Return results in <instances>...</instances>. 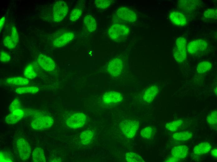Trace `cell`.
I'll return each mask as SVG.
<instances>
[{
	"label": "cell",
	"instance_id": "obj_2",
	"mask_svg": "<svg viewBox=\"0 0 217 162\" xmlns=\"http://www.w3.org/2000/svg\"><path fill=\"white\" fill-rule=\"evenodd\" d=\"M187 41L184 37H179L176 40L173 50L174 58L178 63L185 61L187 56Z\"/></svg>",
	"mask_w": 217,
	"mask_h": 162
},
{
	"label": "cell",
	"instance_id": "obj_18",
	"mask_svg": "<svg viewBox=\"0 0 217 162\" xmlns=\"http://www.w3.org/2000/svg\"><path fill=\"white\" fill-rule=\"evenodd\" d=\"M159 90L157 85H153L149 87L144 93L143 97L144 100L148 103L152 102L158 94Z\"/></svg>",
	"mask_w": 217,
	"mask_h": 162
},
{
	"label": "cell",
	"instance_id": "obj_9",
	"mask_svg": "<svg viewBox=\"0 0 217 162\" xmlns=\"http://www.w3.org/2000/svg\"><path fill=\"white\" fill-rule=\"evenodd\" d=\"M37 61L39 66L46 72H52L55 69L56 65L54 61L44 54H40L37 57Z\"/></svg>",
	"mask_w": 217,
	"mask_h": 162
},
{
	"label": "cell",
	"instance_id": "obj_19",
	"mask_svg": "<svg viewBox=\"0 0 217 162\" xmlns=\"http://www.w3.org/2000/svg\"><path fill=\"white\" fill-rule=\"evenodd\" d=\"M211 146L208 142L201 143L195 145L193 149L194 154L200 155L208 153L210 150Z\"/></svg>",
	"mask_w": 217,
	"mask_h": 162
},
{
	"label": "cell",
	"instance_id": "obj_11",
	"mask_svg": "<svg viewBox=\"0 0 217 162\" xmlns=\"http://www.w3.org/2000/svg\"><path fill=\"white\" fill-rule=\"evenodd\" d=\"M123 68L122 60L118 58H114L109 62L107 68L108 72L113 77L119 76L121 74Z\"/></svg>",
	"mask_w": 217,
	"mask_h": 162
},
{
	"label": "cell",
	"instance_id": "obj_15",
	"mask_svg": "<svg viewBox=\"0 0 217 162\" xmlns=\"http://www.w3.org/2000/svg\"><path fill=\"white\" fill-rule=\"evenodd\" d=\"M24 112L23 110L19 109L13 112L6 116L5 118L6 123L8 124H14L23 117Z\"/></svg>",
	"mask_w": 217,
	"mask_h": 162
},
{
	"label": "cell",
	"instance_id": "obj_41",
	"mask_svg": "<svg viewBox=\"0 0 217 162\" xmlns=\"http://www.w3.org/2000/svg\"><path fill=\"white\" fill-rule=\"evenodd\" d=\"M5 17L4 16L2 17L0 20V32L2 29L5 23Z\"/></svg>",
	"mask_w": 217,
	"mask_h": 162
},
{
	"label": "cell",
	"instance_id": "obj_26",
	"mask_svg": "<svg viewBox=\"0 0 217 162\" xmlns=\"http://www.w3.org/2000/svg\"><path fill=\"white\" fill-rule=\"evenodd\" d=\"M39 90V88L36 86H29L20 87L16 89L15 92L18 94L37 93Z\"/></svg>",
	"mask_w": 217,
	"mask_h": 162
},
{
	"label": "cell",
	"instance_id": "obj_37",
	"mask_svg": "<svg viewBox=\"0 0 217 162\" xmlns=\"http://www.w3.org/2000/svg\"><path fill=\"white\" fill-rule=\"evenodd\" d=\"M0 162H13L11 155L5 151H0Z\"/></svg>",
	"mask_w": 217,
	"mask_h": 162
},
{
	"label": "cell",
	"instance_id": "obj_21",
	"mask_svg": "<svg viewBox=\"0 0 217 162\" xmlns=\"http://www.w3.org/2000/svg\"><path fill=\"white\" fill-rule=\"evenodd\" d=\"M192 136L191 132L189 131L178 132L172 135V137L175 141L184 142L190 139Z\"/></svg>",
	"mask_w": 217,
	"mask_h": 162
},
{
	"label": "cell",
	"instance_id": "obj_32",
	"mask_svg": "<svg viewBox=\"0 0 217 162\" xmlns=\"http://www.w3.org/2000/svg\"><path fill=\"white\" fill-rule=\"evenodd\" d=\"M112 1L109 0H96L94 1L95 6L98 8L104 9L109 7L111 5Z\"/></svg>",
	"mask_w": 217,
	"mask_h": 162
},
{
	"label": "cell",
	"instance_id": "obj_8",
	"mask_svg": "<svg viewBox=\"0 0 217 162\" xmlns=\"http://www.w3.org/2000/svg\"><path fill=\"white\" fill-rule=\"evenodd\" d=\"M85 121V115L82 113L77 112L70 116L67 119L66 123L69 127L76 129L83 126Z\"/></svg>",
	"mask_w": 217,
	"mask_h": 162
},
{
	"label": "cell",
	"instance_id": "obj_7",
	"mask_svg": "<svg viewBox=\"0 0 217 162\" xmlns=\"http://www.w3.org/2000/svg\"><path fill=\"white\" fill-rule=\"evenodd\" d=\"M17 148L20 158L26 160L29 159L31 152V148L28 142L24 139L19 138L17 141Z\"/></svg>",
	"mask_w": 217,
	"mask_h": 162
},
{
	"label": "cell",
	"instance_id": "obj_17",
	"mask_svg": "<svg viewBox=\"0 0 217 162\" xmlns=\"http://www.w3.org/2000/svg\"><path fill=\"white\" fill-rule=\"evenodd\" d=\"M178 2L180 9L187 12L195 10L199 4L198 1L197 0H180Z\"/></svg>",
	"mask_w": 217,
	"mask_h": 162
},
{
	"label": "cell",
	"instance_id": "obj_24",
	"mask_svg": "<svg viewBox=\"0 0 217 162\" xmlns=\"http://www.w3.org/2000/svg\"><path fill=\"white\" fill-rule=\"evenodd\" d=\"M94 135L93 132L90 130L85 131L82 132L80 136V140L82 144L86 145L91 142Z\"/></svg>",
	"mask_w": 217,
	"mask_h": 162
},
{
	"label": "cell",
	"instance_id": "obj_12",
	"mask_svg": "<svg viewBox=\"0 0 217 162\" xmlns=\"http://www.w3.org/2000/svg\"><path fill=\"white\" fill-rule=\"evenodd\" d=\"M75 37L72 32H65L54 39L53 44L54 47H60L64 46L72 40Z\"/></svg>",
	"mask_w": 217,
	"mask_h": 162
},
{
	"label": "cell",
	"instance_id": "obj_16",
	"mask_svg": "<svg viewBox=\"0 0 217 162\" xmlns=\"http://www.w3.org/2000/svg\"><path fill=\"white\" fill-rule=\"evenodd\" d=\"M189 148L185 145H179L173 147L171 151L172 156L180 160L185 158L188 153Z\"/></svg>",
	"mask_w": 217,
	"mask_h": 162
},
{
	"label": "cell",
	"instance_id": "obj_14",
	"mask_svg": "<svg viewBox=\"0 0 217 162\" xmlns=\"http://www.w3.org/2000/svg\"><path fill=\"white\" fill-rule=\"evenodd\" d=\"M123 99L122 95L120 93L114 91L107 92L102 97L103 102L107 104L118 102Z\"/></svg>",
	"mask_w": 217,
	"mask_h": 162
},
{
	"label": "cell",
	"instance_id": "obj_20",
	"mask_svg": "<svg viewBox=\"0 0 217 162\" xmlns=\"http://www.w3.org/2000/svg\"><path fill=\"white\" fill-rule=\"evenodd\" d=\"M84 23L88 31L89 32L95 31L97 28V23L95 19L91 15H87L84 19Z\"/></svg>",
	"mask_w": 217,
	"mask_h": 162
},
{
	"label": "cell",
	"instance_id": "obj_3",
	"mask_svg": "<svg viewBox=\"0 0 217 162\" xmlns=\"http://www.w3.org/2000/svg\"><path fill=\"white\" fill-rule=\"evenodd\" d=\"M54 123V120L48 115H40L35 117L31 121V125L34 129L43 131L50 128Z\"/></svg>",
	"mask_w": 217,
	"mask_h": 162
},
{
	"label": "cell",
	"instance_id": "obj_42",
	"mask_svg": "<svg viewBox=\"0 0 217 162\" xmlns=\"http://www.w3.org/2000/svg\"><path fill=\"white\" fill-rule=\"evenodd\" d=\"M211 155L214 157L217 158V149L215 148L212 150L211 152Z\"/></svg>",
	"mask_w": 217,
	"mask_h": 162
},
{
	"label": "cell",
	"instance_id": "obj_35",
	"mask_svg": "<svg viewBox=\"0 0 217 162\" xmlns=\"http://www.w3.org/2000/svg\"><path fill=\"white\" fill-rule=\"evenodd\" d=\"M81 8H76L73 9L71 12L70 19L72 21H75L78 20L82 14Z\"/></svg>",
	"mask_w": 217,
	"mask_h": 162
},
{
	"label": "cell",
	"instance_id": "obj_30",
	"mask_svg": "<svg viewBox=\"0 0 217 162\" xmlns=\"http://www.w3.org/2000/svg\"><path fill=\"white\" fill-rule=\"evenodd\" d=\"M125 158L126 161L129 162H144L142 158L138 154L133 152L126 154Z\"/></svg>",
	"mask_w": 217,
	"mask_h": 162
},
{
	"label": "cell",
	"instance_id": "obj_1",
	"mask_svg": "<svg viewBox=\"0 0 217 162\" xmlns=\"http://www.w3.org/2000/svg\"><path fill=\"white\" fill-rule=\"evenodd\" d=\"M129 31V29L127 26L116 23L110 26L108 33L109 37L113 40L120 41L124 40L128 36Z\"/></svg>",
	"mask_w": 217,
	"mask_h": 162
},
{
	"label": "cell",
	"instance_id": "obj_40",
	"mask_svg": "<svg viewBox=\"0 0 217 162\" xmlns=\"http://www.w3.org/2000/svg\"><path fill=\"white\" fill-rule=\"evenodd\" d=\"M180 160H181L180 159H178L172 156L171 157L169 158L167 160H166V161L170 162H178Z\"/></svg>",
	"mask_w": 217,
	"mask_h": 162
},
{
	"label": "cell",
	"instance_id": "obj_28",
	"mask_svg": "<svg viewBox=\"0 0 217 162\" xmlns=\"http://www.w3.org/2000/svg\"><path fill=\"white\" fill-rule=\"evenodd\" d=\"M203 17L204 19L208 21H212L216 19L217 17V10L215 9H208L204 12Z\"/></svg>",
	"mask_w": 217,
	"mask_h": 162
},
{
	"label": "cell",
	"instance_id": "obj_23",
	"mask_svg": "<svg viewBox=\"0 0 217 162\" xmlns=\"http://www.w3.org/2000/svg\"><path fill=\"white\" fill-rule=\"evenodd\" d=\"M32 159L35 162H45L46 158L44 150L40 147H36L32 153Z\"/></svg>",
	"mask_w": 217,
	"mask_h": 162
},
{
	"label": "cell",
	"instance_id": "obj_29",
	"mask_svg": "<svg viewBox=\"0 0 217 162\" xmlns=\"http://www.w3.org/2000/svg\"><path fill=\"white\" fill-rule=\"evenodd\" d=\"M24 74L25 78L33 79L36 76V74L31 64L27 65L24 69Z\"/></svg>",
	"mask_w": 217,
	"mask_h": 162
},
{
	"label": "cell",
	"instance_id": "obj_6",
	"mask_svg": "<svg viewBox=\"0 0 217 162\" xmlns=\"http://www.w3.org/2000/svg\"><path fill=\"white\" fill-rule=\"evenodd\" d=\"M208 45V43L205 40H195L190 42L187 45V51L190 55H198L205 51Z\"/></svg>",
	"mask_w": 217,
	"mask_h": 162
},
{
	"label": "cell",
	"instance_id": "obj_5",
	"mask_svg": "<svg viewBox=\"0 0 217 162\" xmlns=\"http://www.w3.org/2000/svg\"><path fill=\"white\" fill-rule=\"evenodd\" d=\"M139 122L135 120H125L120 122L119 125L120 129L128 138L133 137L139 128Z\"/></svg>",
	"mask_w": 217,
	"mask_h": 162
},
{
	"label": "cell",
	"instance_id": "obj_36",
	"mask_svg": "<svg viewBox=\"0 0 217 162\" xmlns=\"http://www.w3.org/2000/svg\"><path fill=\"white\" fill-rule=\"evenodd\" d=\"M21 107V102L20 99L16 98L12 102L9 107V111L10 112L17 109H20Z\"/></svg>",
	"mask_w": 217,
	"mask_h": 162
},
{
	"label": "cell",
	"instance_id": "obj_22",
	"mask_svg": "<svg viewBox=\"0 0 217 162\" xmlns=\"http://www.w3.org/2000/svg\"><path fill=\"white\" fill-rule=\"evenodd\" d=\"M5 82L8 84L20 86L26 85L29 83L28 79L21 77L8 78L6 79Z\"/></svg>",
	"mask_w": 217,
	"mask_h": 162
},
{
	"label": "cell",
	"instance_id": "obj_25",
	"mask_svg": "<svg viewBox=\"0 0 217 162\" xmlns=\"http://www.w3.org/2000/svg\"><path fill=\"white\" fill-rule=\"evenodd\" d=\"M183 123V121L182 120H176L167 123L165 127L170 131L175 132L182 126Z\"/></svg>",
	"mask_w": 217,
	"mask_h": 162
},
{
	"label": "cell",
	"instance_id": "obj_4",
	"mask_svg": "<svg viewBox=\"0 0 217 162\" xmlns=\"http://www.w3.org/2000/svg\"><path fill=\"white\" fill-rule=\"evenodd\" d=\"M68 7L64 1L59 0L54 4L52 9V17L53 21L56 22L62 21L67 15Z\"/></svg>",
	"mask_w": 217,
	"mask_h": 162
},
{
	"label": "cell",
	"instance_id": "obj_39",
	"mask_svg": "<svg viewBox=\"0 0 217 162\" xmlns=\"http://www.w3.org/2000/svg\"><path fill=\"white\" fill-rule=\"evenodd\" d=\"M11 58V56L7 53L3 51L0 52V60L1 62L3 63L8 62L10 60Z\"/></svg>",
	"mask_w": 217,
	"mask_h": 162
},
{
	"label": "cell",
	"instance_id": "obj_38",
	"mask_svg": "<svg viewBox=\"0 0 217 162\" xmlns=\"http://www.w3.org/2000/svg\"><path fill=\"white\" fill-rule=\"evenodd\" d=\"M11 36L15 42L17 44L19 41V36L16 28L14 26H13L12 27Z\"/></svg>",
	"mask_w": 217,
	"mask_h": 162
},
{
	"label": "cell",
	"instance_id": "obj_10",
	"mask_svg": "<svg viewBox=\"0 0 217 162\" xmlns=\"http://www.w3.org/2000/svg\"><path fill=\"white\" fill-rule=\"evenodd\" d=\"M116 16L121 21L133 22L137 19L135 13L132 10L126 7L119 8L116 12Z\"/></svg>",
	"mask_w": 217,
	"mask_h": 162
},
{
	"label": "cell",
	"instance_id": "obj_33",
	"mask_svg": "<svg viewBox=\"0 0 217 162\" xmlns=\"http://www.w3.org/2000/svg\"><path fill=\"white\" fill-rule=\"evenodd\" d=\"M3 43L5 47L10 49H14L17 45L11 36H6L3 39Z\"/></svg>",
	"mask_w": 217,
	"mask_h": 162
},
{
	"label": "cell",
	"instance_id": "obj_34",
	"mask_svg": "<svg viewBox=\"0 0 217 162\" xmlns=\"http://www.w3.org/2000/svg\"><path fill=\"white\" fill-rule=\"evenodd\" d=\"M206 120L208 123L212 126H215L217 123V110L214 111L208 115Z\"/></svg>",
	"mask_w": 217,
	"mask_h": 162
},
{
	"label": "cell",
	"instance_id": "obj_31",
	"mask_svg": "<svg viewBox=\"0 0 217 162\" xmlns=\"http://www.w3.org/2000/svg\"><path fill=\"white\" fill-rule=\"evenodd\" d=\"M142 137L145 139L151 138L153 134V129L150 127H147L142 129L140 132Z\"/></svg>",
	"mask_w": 217,
	"mask_h": 162
},
{
	"label": "cell",
	"instance_id": "obj_13",
	"mask_svg": "<svg viewBox=\"0 0 217 162\" xmlns=\"http://www.w3.org/2000/svg\"><path fill=\"white\" fill-rule=\"evenodd\" d=\"M170 21L174 25L177 26H184L187 23V20L185 15L181 12L175 11L169 14Z\"/></svg>",
	"mask_w": 217,
	"mask_h": 162
},
{
	"label": "cell",
	"instance_id": "obj_27",
	"mask_svg": "<svg viewBox=\"0 0 217 162\" xmlns=\"http://www.w3.org/2000/svg\"><path fill=\"white\" fill-rule=\"evenodd\" d=\"M212 67V65L209 62L202 61L198 64L197 71L199 74H203L210 70Z\"/></svg>",
	"mask_w": 217,
	"mask_h": 162
}]
</instances>
